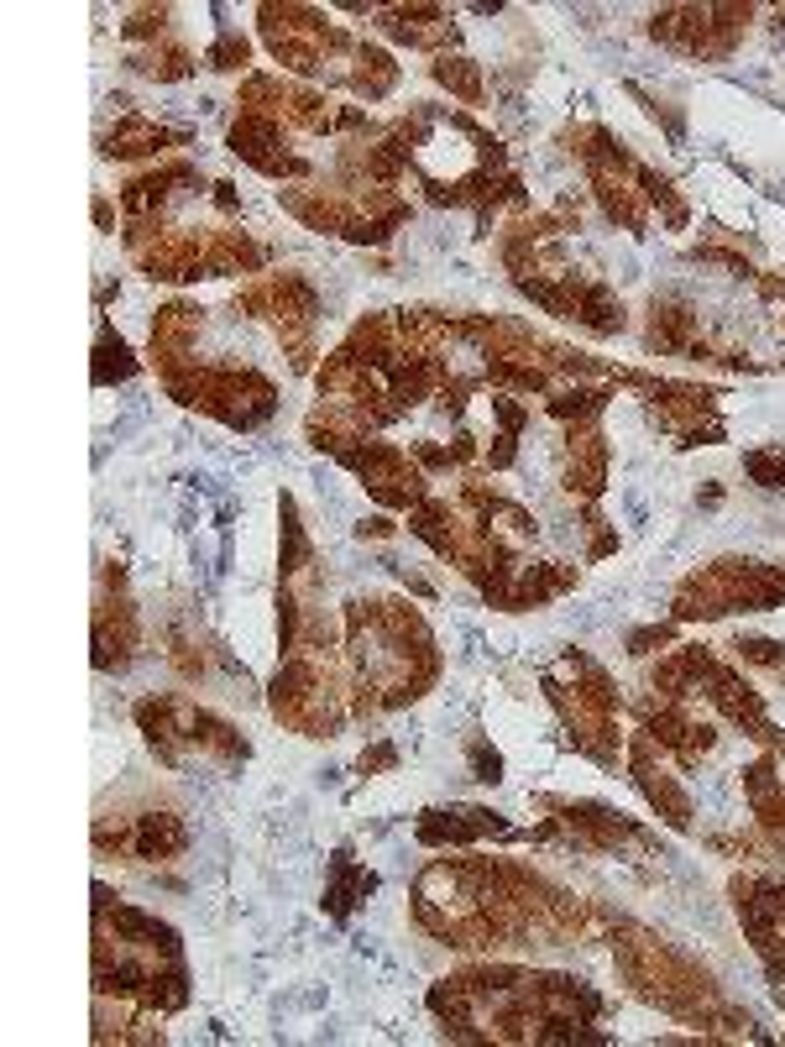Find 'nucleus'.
I'll return each instance as SVG.
<instances>
[{"label": "nucleus", "mask_w": 785, "mask_h": 1047, "mask_svg": "<svg viewBox=\"0 0 785 1047\" xmlns=\"http://www.w3.org/2000/svg\"><path fill=\"white\" fill-rule=\"evenodd\" d=\"M487 833H508V828L498 822V812H482V807L425 812V822H419L425 843H472V838H487Z\"/></svg>", "instance_id": "obj_1"}, {"label": "nucleus", "mask_w": 785, "mask_h": 1047, "mask_svg": "<svg viewBox=\"0 0 785 1047\" xmlns=\"http://www.w3.org/2000/svg\"><path fill=\"white\" fill-rule=\"evenodd\" d=\"M131 854L137 859H173L184 843H189V833H184V822L173 817V812H147V817H137L131 822Z\"/></svg>", "instance_id": "obj_2"}, {"label": "nucleus", "mask_w": 785, "mask_h": 1047, "mask_svg": "<svg viewBox=\"0 0 785 1047\" xmlns=\"http://www.w3.org/2000/svg\"><path fill=\"white\" fill-rule=\"evenodd\" d=\"M634 775H639L644 796L660 807V817H666L670 828H691V802L676 791V781H670L666 770H655V764L644 760V744H639V760H634Z\"/></svg>", "instance_id": "obj_3"}, {"label": "nucleus", "mask_w": 785, "mask_h": 1047, "mask_svg": "<svg viewBox=\"0 0 785 1047\" xmlns=\"http://www.w3.org/2000/svg\"><path fill=\"white\" fill-rule=\"evenodd\" d=\"M168 142H184V137H173V131L152 126V120H120L116 131L105 137V158H147V152H163Z\"/></svg>", "instance_id": "obj_4"}, {"label": "nucleus", "mask_w": 785, "mask_h": 1047, "mask_svg": "<svg viewBox=\"0 0 785 1047\" xmlns=\"http://www.w3.org/2000/svg\"><path fill=\"white\" fill-rule=\"evenodd\" d=\"M382 32L399 37V43H408V48H429V43L446 37V22H440V11L414 5V11H388V16H382Z\"/></svg>", "instance_id": "obj_5"}, {"label": "nucleus", "mask_w": 785, "mask_h": 1047, "mask_svg": "<svg viewBox=\"0 0 785 1047\" xmlns=\"http://www.w3.org/2000/svg\"><path fill=\"white\" fill-rule=\"evenodd\" d=\"M372 885H378V881H372L367 870H357L351 859L340 854V859H335V881H331V890H325V906H331L335 917H346V911L357 906V896H367Z\"/></svg>", "instance_id": "obj_6"}, {"label": "nucleus", "mask_w": 785, "mask_h": 1047, "mask_svg": "<svg viewBox=\"0 0 785 1047\" xmlns=\"http://www.w3.org/2000/svg\"><path fill=\"white\" fill-rule=\"evenodd\" d=\"M435 79H440L446 90H455V95L466 100V105H476V100H482V73H476L466 58H440V64H435Z\"/></svg>", "instance_id": "obj_7"}, {"label": "nucleus", "mask_w": 785, "mask_h": 1047, "mask_svg": "<svg viewBox=\"0 0 785 1047\" xmlns=\"http://www.w3.org/2000/svg\"><path fill=\"white\" fill-rule=\"evenodd\" d=\"M597 409H602V393H597V388H576V393L550 399V414H555V419H592Z\"/></svg>", "instance_id": "obj_8"}, {"label": "nucleus", "mask_w": 785, "mask_h": 1047, "mask_svg": "<svg viewBox=\"0 0 785 1047\" xmlns=\"http://www.w3.org/2000/svg\"><path fill=\"white\" fill-rule=\"evenodd\" d=\"M142 69L152 73V79H184V73H189V53L184 48H163V53L152 48L142 58Z\"/></svg>", "instance_id": "obj_9"}, {"label": "nucleus", "mask_w": 785, "mask_h": 1047, "mask_svg": "<svg viewBox=\"0 0 785 1047\" xmlns=\"http://www.w3.org/2000/svg\"><path fill=\"white\" fill-rule=\"evenodd\" d=\"M743 467H749V476H754L760 487H785V456L781 451H754Z\"/></svg>", "instance_id": "obj_10"}, {"label": "nucleus", "mask_w": 785, "mask_h": 1047, "mask_svg": "<svg viewBox=\"0 0 785 1047\" xmlns=\"http://www.w3.org/2000/svg\"><path fill=\"white\" fill-rule=\"evenodd\" d=\"M205 64H210V69H241V64H246V37L226 32V37H220V43L205 53Z\"/></svg>", "instance_id": "obj_11"}, {"label": "nucleus", "mask_w": 785, "mask_h": 1047, "mask_svg": "<svg viewBox=\"0 0 785 1047\" xmlns=\"http://www.w3.org/2000/svg\"><path fill=\"white\" fill-rule=\"evenodd\" d=\"M738 655H743L749 666H770V670L785 666V649H781V644H770V640H743V644H738Z\"/></svg>", "instance_id": "obj_12"}, {"label": "nucleus", "mask_w": 785, "mask_h": 1047, "mask_svg": "<svg viewBox=\"0 0 785 1047\" xmlns=\"http://www.w3.org/2000/svg\"><path fill=\"white\" fill-rule=\"evenodd\" d=\"M666 644H670V629L655 623V629H639V634L628 640V649H634V655H655V649H666Z\"/></svg>", "instance_id": "obj_13"}, {"label": "nucleus", "mask_w": 785, "mask_h": 1047, "mask_svg": "<svg viewBox=\"0 0 785 1047\" xmlns=\"http://www.w3.org/2000/svg\"><path fill=\"white\" fill-rule=\"evenodd\" d=\"M472 764H476V781H498V770H503V760L487 749V744H482V738L472 744Z\"/></svg>", "instance_id": "obj_14"}, {"label": "nucleus", "mask_w": 785, "mask_h": 1047, "mask_svg": "<svg viewBox=\"0 0 785 1047\" xmlns=\"http://www.w3.org/2000/svg\"><path fill=\"white\" fill-rule=\"evenodd\" d=\"M393 760H399V755L382 744V749H372V755H361V770H382V764H393Z\"/></svg>", "instance_id": "obj_15"}]
</instances>
